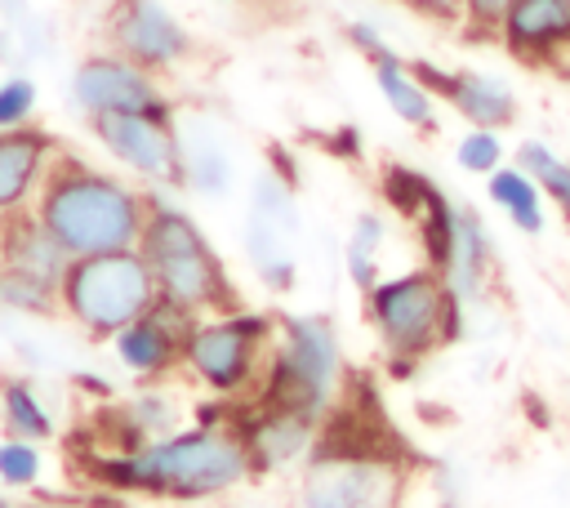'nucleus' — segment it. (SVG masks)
I'll return each instance as SVG.
<instances>
[{
    "label": "nucleus",
    "mask_w": 570,
    "mask_h": 508,
    "mask_svg": "<svg viewBox=\"0 0 570 508\" xmlns=\"http://www.w3.org/2000/svg\"><path fill=\"white\" fill-rule=\"evenodd\" d=\"M445 281L436 267H410L396 276H379L365 290V316L379 330L387 356L423 361L441 348V312H445Z\"/></svg>",
    "instance_id": "obj_7"
},
{
    "label": "nucleus",
    "mask_w": 570,
    "mask_h": 508,
    "mask_svg": "<svg viewBox=\"0 0 570 508\" xmlns=\"http://www.w3.org/2000/svg\"><path fill=\"white\" fill-rule=\"evenodd\" d=\"M432 192H436V183L423 178V174L410 169V165H387V169H383V196H387V205H392L401 218H419V214L428 209Z\"/></svg>",
    "instance_id": "obj_25"
},
{
    "label": "nucleus",
    "mask_w": 570,
    "mask_h": 508,
    "mask_svg": "<svg viewBox=\"0 0 570 508\" xmlns=\"http://www.w3.org/2000/svg\"><path fill=\"white\" fill-rule=\"evenodd\" d=\"M4 276H18V281H31V285H45L58 294L67 267H71V254L53 241V232L36 218V209H13L4 214Z\"/></svg>",
    "instance_id": "obj_16"
},
{
    "label": "nucleus",
    "mask_w": 570,
    "mask_h": 508,
    "mask_svg": "<svg viewBox=\"0 0 570 508\" xmlns=\"http://www.w3.org/2000/svg\"><path fill=\"white\" fill-rule=\"evenodd\" d=\"M494 40L525 67H561L570 58V0H512Z\"/></svg>",
    "instance_id": "obj_14"
},
{
    "label": "nucleus",
    "mask_w": 570,
    "mask_h": 508,
    "mask_svg": "<svg viewBox=\"0 0 570 508\" xmlns=\"http://www.w3.org/2000/svg\"><path fill=\"white\" fill-rule=\"evenodd\" d=\"M454 156H459V165H463L468 174L490 178V174L503 165V138H499V129H468V134L459 138Z\"/></svg>",
    "instance_id": "obj_27"
},
{
    "label": "nucleus",
    "mask_w": 570,
    "mask_h": 508,
    "mask_svg": "<svg viewBox=\"0 0 570 508\" xmlns=\"http://www.w3.org/2000/svg\"><path fill=\"white\" fill-rule=\"evenodd\" d=\"M58 152H62L58 138L40 125H22V129L0 134V214L36 205L40 183H45Z\"/></svg>",
    "instance_id": "obj_15"
},
{
    "label": "nucleus",
    "mask_w": 570,
    "mask_h": 508,
    "mask_svg": "<svg viewBox=\"0 0 570 508\" xmlns=\"http://www.w3.org/2000/svg\"><path fill=\"white\" fill-rule=\"evenodd\" d=\"M147 205L151 196L142 187L89 165L85 156L58 152L31 209L71 258H89L111 250H138Z\"/></svg>",
    "instance_id": "obj_2"
},
{
    "label": "nucleus",
    "mask_w": 570,
    "mask_h": 508,
    "mask_svg": "<svg viewBox=\"0 0 570 508\" xmlns=\"http://www.w3.org/2000/svg\"><path fill=\"white\" fill-rule=\"evenodd\" d=\"M294 232L258 218V214H245V254L254 263V272L272 285V290H289L294 285V250H289Z\"/></svg>",
    "instance_id": "obj_20"
},
{
    "label": "nucleus",
    "mask_w": 570,
    "mask_h": 508,
    "mask_svg": "<svg viewBox=\"0 0 570 508\" xmlns=\"http://www.w3.org/2000/svg\"><path fill=\"white\" fill-rule=\"evenodd\" d=\"M566 218H570V209H566Z\"/></svg>",
    "instance_id": "obj_36"
},
{
    "label": "nucleus",
    "mask_w": 570,
    "mask_h": 508,
    "mask_svg": "<svg viewBox=\"0 0 570 508\" xmlns=\"http://www.w3.org/2000/svg\"><path fill=\"white\" fill-rule=\"evenodd\" d=\"M107 45L147 67V71H169L191 53L187 27L160 4V0H111L107 9Z\"/></svg>",
    "instance_id": "obj_11"
},
{
    "label": "nucleus",
    "mask_w": 570,
    "mask_h": 508,
    "mask_svg": "<svg viewBox=\"0 0 570 508\" xmlns=\"http://www.w3.org/2000/svg\"><path fill=\"white\" fill-rule=\"evenodd\" d=\"M490 263H494V250H490V232H485L481 214L472 205H454V232H450V254H445L441 281L463 307L481 303Z\"/></svg>",
    "instance_id": "obj_18"
},
{
    "label": "nucleus",
    "mask_w": 570,
    "mask_h": 508,
    "mask_svg": "<svg viewBox=\"0 0 570 508\" xmlns=\"http://www.w3.org/2000/svg\"><path fill=\"white\" fill-rule=\"evenodd\" d=\"M414 13L436 18V22H459L463 18V0H405Z\"/></svg>",
    "instance_id": "obj_32"
},
{
    "label": "nucleus",
    "mask_w": 570,
    "mask_h": 508,
    "mask_svg": "<svg viewBox=\"0 0 570 508\" xmlns=\"http://www.w3.org/2000/svg\"><path fill=\"white\" fill-rule=\"evenodd\" d=\"M316 423L312 414H298V410H276V406H258L236 432L249 450V468L254 472H276L285 463H294L312 437H316Z\"/></svg>",
    "instance_id": "obj_17"
},
{
    "label": "nucleus",
    "mask_w": 570,
    "mask_h": 508,
    "mask_svg": "<svg viewBox=\"0 0 570 508\" xmlns=\"http://www.w3.org/2000/svg\"><path fill=\"white\" fill-rule=\"evenodd\" d=\"M94 477L111 490L129 495H160V499H214L236 490L249 468V450L232 423L205 428H174L169 437H156L138 450H102L89 459Z\"/></svg>",
    "instance_id": "obj_1"
},
{
    "label": "nucleus",
    "mask_w": 570,
    "mask_h": 508,
    "mask_svg": "<svg viewBox=\"0 0 570 508\" xmlns=\"http://www.w3.org/2000/svg\"><path fill=\"white\" fill-rule=\"evenodd\" d=\"M0 236H4V214H0ZM0 276H4V245H0Z\"/></svg>",
    "instance_id": "obj_34"
},
{
    "label": "nucleus",
    "mask_w": 570,
    "mask_h": 508,
    "mask_svg": "<svg viewBox=\"0 0 570 508\" xmlns=\"http://www.w3.org/2000/svg\"><path fill=\"white\" fill-rule=\"evenodd\" d=\"M383 218L379 214H361L352 236H347V276L356 281V290H374L379 285V250H383Z\"/></svg>",
    "instance_id": "obj_24"
},
{
    "label": "nucleus",
    "mask_w": 570,
    "mask_h": 508,
    "mask_svg": "<svg viewBox=\"0 0 570 508\" xmlns=\"http://www.w3.org/2000/svg\"><path fill=\"white\" fill-rule=\"evenodd\" d=\"M183 187L205 192V196H223L232 187V156L223 152L218 138H209V134L183 138Z\"/></svg>",
    "instance_id": "obj_23"
},
{
    "label": "nucleus",
    "mask_w": 570,
    "mask_h": 508,
    "mask_svg": "<svg viewBox=\"0 0 570 508\" xmlns=\"http://www.w3.org/2000/svg\"><path fill=\"white\" fill-rule=\"evenodd\" d=\"M22 125H36V80L13 71L0 80V134Z\"/></svg>",
    "instance_id": "obj_28"
},
{
    "label": "nucleus",
    "mask_w": 570,
    "mask_h": 508,
    "mask_svg": "<svg viewBox=\"0 0 570 508\" xmlns=\"http://www.w3.org/2000/svg\"><path fill=\"white\" fill-rule=\"evenodd\" d=\"M147 196H151V205H147L138 254L147 258V267L156 276V294L191 316L232 312L236 285L227 276V263L200 232V223L187 209H178L169 196H160V187H151Z\"/></svg>",
    "instance_id": "obj_3"
},
{
    "label": "nucleus",
    "mask_w": 570,
    "mask_h": 508,
    "mask_svg": "<svg viewBox=\"0 0 570 508\" xmlns=\"http://www.w3.org/2000/svg\"><path fill=\"white\" fill-rule=\"evenodd\" d=\"M276 330L263 312H209L196 316L183 343V370L214 397H240L263 383Z\"/></svg>",
    "instance_id": "obj_6"
},
{
    "label": "nucleus",
    "mask_w": 570,
    "mask_h": 508,
    "mask_svg": "<svg viewBox=\"0 0 570 508\" xmlns=\"http://www.w3.org/2000/svg\"><path fill=\"white\" fill-rule=\"evenodd\" d=\"M485 192H490V201L512 218V227L517 232H543V192H539V183L525 174V169H517V165H499L490 178H485Z\"/></svg>",
    "instance_id": "obj_22"
},
{
    "label": "nucleus",
    "mask_w": 570,
    "mask_h": 508,
    "mask_svg": "<svg viewBox=\"0 0 570 508\" xmlns=\"http://www.w3.org/2000/svg\"><path fill=\"white\" fill-rule=\"evenodd\" d=\"M71 102L89 116H111V111H142V116H174V102L165 98L156 71L120 58L116 49L89 53L71 71Z\"/></svg>",
    "instance_id": "obj_10"
},
{
    "label": "nucleus",
    "mask_w": 570,
    "mask_h": 508,
    "mask_svg": "<svg viewBox=\"0 0 570 508\" xmlns=\"http://www.w3.org/2000/svg\"><path fill=\"white\" fill-rule=\"evenodd\" d=\"M0 423H4V437H22V441H49L53 437V410L31 379H4L0 383Z\"/></svg>",
    "instance_id": "obj_21"
},
{
    "label": "nucleus",
    "mask_w": 570,
    "mask_h": 508,
    "mask_svg": "<svg viewBox=\"0 0 570 508\" xmlns=\"http://www.w3.org/2000/svg\"><path fill=\"white\" fill-rule=\"evenodd\" d=\"M347 40H352V45H356V49H361L370 62L387 53V40H383V36H379L370 22H352V27H347Z\"/></svg>",
    "instance_id": "obj_31"
},
{
    "label": "nucleus",
    "mask_w": 570,
    "mask_h": 508,
    "mask_svg": "<svg viewBox=\"0 0 570 508\" xmlns=\"http://www.w3.org/2000/svg\"><path fill=\"white\" fill-rule=\"evenodd\" d=\"M392 495L396 477L387 459L361 446L330 441L303 477L298 508H392Z\"/></svg>",
    "instance_id": "obj_9"
},
{
    "label": "nucleus",
    "mask_w": 570,
    "mask_h": 508,
    "mask_svg": "<svg viewBox=\"0 0 570 508\" xmlns=\"http://www.w3.org/2000/svg\"><path fill=\"white\" fill-rule=\"evenodd\" d=\"M89 134L116 165H125L142 183L183 187V138L174 116H142V111L89 116Z\"/></svg>",
    "instance_id": "obj_8"
},
{
    "label": "nucleus",
    "mask_w": 570,
    "mask_h": 508,
    "mask_svg": "<svg viewBox=\"0 0 570 508\" xmlns=\"http://www.w3.org/2000/svg\"><path fill=\"white\" fill-rule=\"evenodd\" d=\"M0 508H18V504H13V499H9L4 490H0Z\"/></svg>",
    "instance_id": "obj_35"
},
{
    "label": "nucleus",
    "mask_w": 570,
    "mask_h": 508,
    "mask_svg": "<svg viewBox=\"0 0 570 508\" xmlns=\"http://www.w3.org/2000/svg\"><path fill=\"white\" fill-rule=\"evenodd\" d=\"M40 472H45L40 441H22V437H4L0 441V486L27 490V486L40 481Z\"/></svg>",
    "instance_id": "obj_26"
},
{
    "label": "nucleus",
    "mask_w": 570,
    "mask_h": 508,
    "mask_svg": "<svg viewBox=\"0 0 570 508\" xmlns=\"http://www.w3.org/2000/svg\"><path fill=\"white\" fill-rule=\"evenodd\" d=\"M18 508H62V504H53V499H27V504H18Z\"/></svg>",
    "instance_id": "obj_33"
},
{
    "label": "nucleus",
    "mask_w": 570,
    "mask_h": 508,
    "mask_svg": "<svg viewBox=\"0 0 570 508\" xmlns=\"http://www.w3.org/2000/svg\"><path fill=\"white\" fill-rule=\"evenodd\" d=\"M512 0H463V27L468 36H499V22Z\"/></svg>",
    "instance_id": "obj_30"
},
{
    "label": "nucleus",
    "mask_w": 570,
    "mask_h": 508,
    "mask_svg": "<svg viewBox=\"0 0 570 508\" xmlns=\"http://www.w3.org/2000/svg\"><path fill=\"white\" fill-rule=\"evenodd\" d=\"M156 276L138 250H111L71 258L58 285V316H67L89 339H111L129 321L156 307Z\"/></svg>",
    "instance_id": "obj_4"
},
{
    "label": "nucleus",
    "mask_w": 570,
    "mask_h": 508,
    "mask_svg": "<svg viewBox=\"0 0 570 508\" xmlns=\"http://www.w3.org/2000/svg\"><path fill=\"white\" fill-rule=\"evenodd\" d=\"M374 80H379V94L392 107V116H401L414 129L436 125V98L423 89V80L410 71V62H401L392 49L383 58H374Z\"/></svg>",
    "instance_id": "obj_19"
},
{
    "label": "nucleus",
    "mask_w": 570,
    "mask_h": 508,
    "mask_svg": "<svg viewBox=\"0 0 570 508\" xmlns=\"http://www.w3.org/2000/svg\"><path fill=\"white\" fill-rule=\"evenodd\" d=\"M410 71L423 80V89L432 98H445L472 129H503L517 120V94L503 76L490 71H445L436 62H410Z\"/></svg>",
    "instance_id": "obj_13"
},
{
    "label": "nucleus",
    "mask_w": 570,
    "mask_h": 508,
    "mask_svg": "<svg viewBox=\"0 0 570 508\" xmlns=\"http://www.w3.org/2000/svg\"><path fill=\"white\" fill-rule=\"evenodd\" d=\"M196 325L191 312L156 299L151 312H142L138 321H129L120 334H111V348H116V361L142 379V383H156L165 374H174L183 365V343H187V330Z\"/></svg>",
    "instance_id": "obj_12"
},
{
    "label": "nucleus",
    "mask_w": 570,
    "mask_h": 508,
    "mask_svg": "<svg viewBox=\"0 0 570 508\" xmlns=\"http://www.w3.org/2000/svg\"><path fill=\"white\" fill-rule=\"evenodd\" d=\"M0 307L18 312V316H53L58 312V294L18 276H0Z\"/></svg>",
    "instance_id": "obj_29"
},
{
    "label": "nucleus",
    "mask_w": 570,
    "mask_h": 508,
    "mask_svg": "<svg viewBox=\"0 0 570 508\" xmlns=\"http://www.w3.org/2000/svg\"><path fill=\"white\" fill-rule=\"evenodd\" d=\"M343 370L338 334L325 316H285L258 383V406L321 419Z\"/></svg>",
    "instance_id": "obj_5"
}]
</instances>
